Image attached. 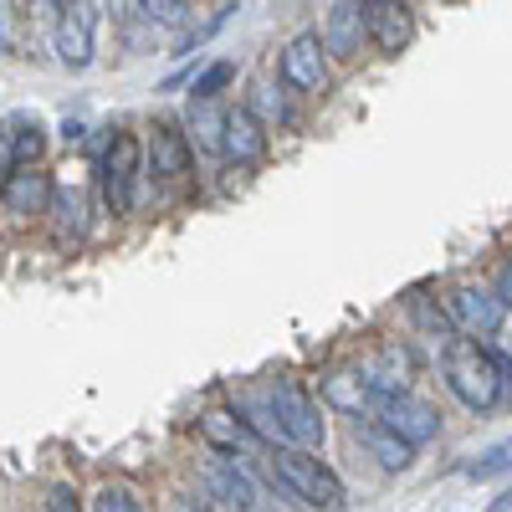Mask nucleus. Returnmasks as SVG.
<instances>
[{"instance_id":"1","label":"nucleus","mask_w":512,"mask_h":512,"mask_svg":"<svg viewBox=\"0 0 512 512\" xmlns=\"http://www.w3.org/2000/svg\"><path fill=\"white\" fill-rule=\"evenodd\" d=\"M441 369H446L451 395H456L466 410H492V405L502 400L507 364H502L487 344H472V338H451L446 354H441Z\"/></svg>"},{"instance_id":"2","label":"nucleus","mask_w":512,"mask_h":512,"mask_svg":"<svg viewBox=\"0 0 512 512\" xmlns=\"http://www.w3.org/2000/svg\"><path fill=\"white\" fill-rule=\"evenodd\" d=\"M272 482L303 507V512H333L344 507V482L328 461H318V451H297V446H277L272 451Z\"/></svg>"},{"instance_id":"3","label":"nucleus","mask_w":512,"mask_h":512,"mask_svg":"<svg viewBox=\"0 0 512 512\" xmlns=\"http://www.w3.org/2000/svg\"><path fill=\"white\" fill-rule=\"evenodd\" d=\"M262 395L272 405L282 446H297V451H318L323 446V410H318V400L303 390V384L297 379H272Z\"/></svg>"},{"instance_id":"4","label":"nucleus","mask_w":512,"mask_h":512,"mask_svg":"<svg viewBox=\"0 0 512 512\" xmlns=\"http://www.w3.org/2000/svg\"><path fill=\"white\" fill-rule=\"evenodd\" d=\"M139 175H144V144L128 134V128H118V134L108 139L103 159H98V185H103V200L113 216H128L139 200Z\"/></svg>"},{"instance_id":"5","label":"nucleus","mask_w":512,"mask_h":512,"mask_svg":"<svg viewBox=\"0 0 512 512\" xmlns=\"http://www.w3.org/2000/svg\"><path fill=\"white\" fill-rule=\"evenodd\" d=\"M369 420H379L384 431H390V436H400L410 451L441 436V410H436L431 400H420L415 390H405V395H379Z\"/></svg>"},{"instance_id":"6","label":"nucleus","mask_w":512,"mask_h":512,"mask_svg":"<svg viewBox=\"0 0 512 512\" xmlns=\"http://www.w3.org/2000/svg\"><path fill=\"white\" fill-rule=\"evenodd\" d=\"M277 72H282L287 88H297V93H323V88H328V57H323V41H318V31L292 36L287 47H282Z\"/></svg>"},{"instance_id":"7","label":"nucleus","mask_w":512,"mask_h":512,"mask_svg":"<svg viewBox=\"0 0 512 512\" xmlns=\"http://www.w3.org/2000/svg\"><path fill=\"white\" fill-rule=\"evenodd\" d=\"M502 323H507V308L492 297V287H456L451 292V328H461L472 344L497 338Z\"/></svg>"},{"instance_id":"8","label":"nucleus","mask_w":512,"mask_h":512,"mask_svg":"<svg viewBox=\"0 0 512 512\" xmlns=\"http://www.w3.org/2000/svg\"><path fill=\"white\" fill-rule=\"evenodd\" d=\"M195 164V149L185 139V128L175 118H159L154 134H149V175L164 180V185H180Z\"/></svg>"},{"instance_id":"9","label":"nucleus","mask_w":512,"mask_h":512,"mask_svg":"<svg viewBox=\"0 0 512 512\" xmlns=\"http://www.w3.org/2000/svg\"><path fill=\"white\" fill-rule=\"evenodd\" d=\"M93 31H98V6H57V57H62V67H72V72L93 67Z\"/></svg>"},{"instance_id":"10","label":"nucleus","mask_w":512,"mask_h":512,"mask_svg":"<svg viewBox=\"0 0 512 512\" xmlns=\"http://www.w3.org/2000/svg\"><path fill=\"white\" fill-rule=\"evenodd\" d=\"M52 175L47 169H6V180H0V200H6L11 216L31 221V216H47V205H52Z\"/></svg>"},{"instance_id":"11","label":"nucleus","mask_w":512,"mask_h":512,"mask_svg":"<svg viewBox=\"0 0 512 512\" xmlns=\"http://www.w3.org/2000/svg\"><path fill=\"white\" fill-rule=\"evenodd\" d=\"M364 384L374 395H405L410 390V379H415V354L405 344H379L364 364H359Z\"/></svg>"},{"instance_id":"12","label":"nucleus","mask_w":512,"mask_h":512,"mask_svg":"<svg viewBox=\"0 0 512 512\" xmlns=\"http://www.w3.org/2000/svg\"><path fill=\"white\" fill-rule=\"evenodd\" d=\"M318 41H323V57H359V47L369 41L364 6H354V0H338V6H328Z\"/></svg>"},{"instance_id":"13","label":"nucleus","mask_w":512,"mask_h":512,"mask_svg":"<svg viewBox=\"0 0 512 512\" xmlns=\"http://www.w3.org/2000/svg\"><path fill=\"white\" fill-rule=\"evenodd\" d=\"M364 26H369L374 47L390 52V57L405 52V41H410V31H415L410 6H395V0H364Z\"/></svg>"},{"instance_id":"14","label":"nucleus","mask_w":512,"mask_h":512,"mask_svg":"<svg viewBox=\"0 0 512 512\" xmlns=\"http://www.w3.org/2000/svg\"><path fill=\"white\" fill-rule=\"evenodd\" d=\"M221 154H231L236 164L267 159V128L256 123L246 108H231V113H226V134H221Z\"/></svg>"},{"instance_id":"15","label":"nucleus","mask_w":512,"mask_h":512,"mask_svg":"<svg viewBox=\"0 0 512 512\" xmlns=\"http://www.w3.org/2000/svg\"><path fill=\"white\" fill-rule=\"evenodd\" d=\"M323 400L333 405V410H344V415H359V420H369L374 415V390L364 384V374L359 369H333L328 379H323Z\"/></svg>"},{"instance_id":"16","label":"nucleus","mask_w":512,"mask_h":512,"mask_svg":"<svg viewBox=\"0 0 512 512\" xmlns=\"http://www.w3.org/2000/svg\"><path fill=\"white\" fill-rule=\"evenodd\" d=\"M200 436L216 446L221 456H241V451H251L256 446V436H251V425L236 415V410H205L200 415Z\"/></svg>"},{"instance_id":"17","label":"nucleus","mask_w":512,"mask_h":512,"mask_svg":"<svg viewBox=\"0 0 512 512\" xmlns=\"http://www.w3.org/2000/svg\"><path fill=\"white\" fill-rule=\"evenodd\" d=\"M205 482H210V492H216V502H226V507H236V512L256 507V482L241 472L231 456H226V461H210Z\"/></svg>"},{"instance_id":"18","label":"nucleus","mask_w":512,"mask_h":512,"mask_svg":"<svg viewBox=\"0 0 512 512\" xmlns=\"http://www.w3.org/2000/svg\"><path fill=\"white\" fill-rule=\"evenodd\" d=\"M359 441H364V451L384 466V472H405V466L415 461V451L400 441V436H390V431H384V425L379 420H359Z\"/></svg>"},{"instance_id":"19","label":"nucleus","mask_w":512,"mask_h":512,"mask_svg":"<svg viewBox=\"0 0 512 512\" xmlns=\"http://www.w3.org/2000/svg\"><path fill=\"white\" fill-rule=\"evenodd\" d=\"M185 128H190V149H200V154H221V134H226V113L216 108V103H190V113H185Z\"/></svg>"},{"instance_id":"20","label":"nucleus","mask_w":512,"mask_h":512,"mask_svg":"<svg viewBox=\"0 0 512 512\" xmlns=\"http://www.w3.org/2000/svg\"><path fill=\"white\" fill-rule=\"evenodd\" d=\"M41 149H47V128L36 118H16L11 123V169H36Z\"/></svg>"},{"instance_id":"21","label":"nucleus","mask_w":512,"mask_h":512,"mask_svg":"<svg viewBox=\"0 0 512 512\" xmlns=\"http://www.w3.org/2000/svg\"><path fill=\"white\" fill-rule=\"evenodd\" d=\"M231 82H236V62H231V57L200 67V72H195V82H190V103H216V98L231 88Z\"/></svg>"},{"instance_id":"22","label":"nucleus","mask_w":512,"mask_h":512,"mask_svg":"<svg viewBox=\"0 0 512 512\" xmlns=\"http://www.w3.org/2000/svg\"><path fill=\"white\" fill-rule=\"evenodd\" d=\"M47 210H57V231L62 236H82V231H88V200H82L77 190H52Z\"/></svg>"},{"instance_id":"23","label":"nucleus","mask_w":512,"mask_h":512,"mask_svg":"<svg viewBox=\"0 0 512 512\" xmlns=\"http://www.w3.org/2000/svg\"><path fill=\"white\" fill-rule=\"evenodd\" d=\"M502 472H512V436L466 461V477H472V482H492V477H502Z\"/></svg>"},{"instance_id":"24","label":"nucleus","mask_w":512,"mask_h":512,"mask_svg":"<svg viewBox=\"0 0 512 512\" xmlns=\"http://www.w3.org/2000/svg\"><path fill=\"white\" fill-rule=\"evenodd\" d=\"M246 113L262 123V128H267V123H292V108H287V98L277 93V82H262V88H256V103H251Z\"/></svg>"},{"instance_id":"25","label":"nucleus","mask_w":512,"mask_h":512,"mask_svg":"<svg viewBox=\"0 0 512 512\" xmlns=\"http://www.w3.org/2000/svg\"><path fill=\"white\" fill-rule=\"evenodd\" d=\"M93 512H144V497L128 482H103L93 492Z\"/></svg>"},{"instance_id":"26","label":"nucleus","mask_w":512,"mask_h":512,"mask_svg":"<svg viewBox=\"0 0 512 512\" xmlns=\"http://www.w3.org/2000/svg\"><path fill=\"white\" fill-rule=\"evenodd\" d=\"M149 26H185L190 21V0H144V6H134Z\"/></svg>"},{"instance_id":"27","label":"nucleus","mask_w":512,"mask_h":512,"mask_svg":"<svg viewBox=\"0 0 512 512\" xmlns=\"http://www.w3.org/2000/svg\"><path fill=\"white\" fill-rule=\"evenodd\" d=\"M415 318H420V328H431V333H441L446 344H451V313H436V308H425V303H415Z\"/></svg>"},{"instance_id":"28","label":"nucleus","mask_w":512,"mask_h":512,"mask_svg":"<svg viewBox=\"0 0 512 512\" xmlns=\"http://www.w3.org/2000/svg\"><path fill=\"white\" fill-rule=\"evenodd\" d=\"M11 47H16V11L0 6V57H11Z\"/></svg>"},{"instance_id":"29","label":"nucleus","mask_w":512,"mask_h":512,"mask_svg":"<svg viewBox=\"0 0 512 512\" xmlns=\"http://www.w3.org/2000/svg\"><path fill=\"white\" fill-rule=\"evenodd\" d=\"M492 297H497V303L512 313V262H502L497 267V282H492Z\"/></svg>"},{"instance_id":"30","label":"nucleus","mask_w":512,"mask_h":512,"mask_svg":"<svg viewBox=\"0 0 512 512\" xmlns=\"http://www.w3.org/2000/svg\"><path fill=\"white\" fill-rule=\"evenodd\" d=\"M52 512H77V492L72 487H52Z\"/></svg>"},{"instance_id":"31","label":"nucleus","mask_w":512,"mask_h":512,"mask_svg":"<svg viewBox=\"0 0 512 512\" xmlns=\"http://www.w3.org/2000/svg\"><path fill=\"white\" fill-rule=\"evenodd\" d=\"M492 512H512V492H502V497H497V507H492Z\"/></svg>"},{"instance_id":"32","label":"nucleus","mask_w":512,"mask_h":512,"mask_svg":"<svg viewBox=\"0 0 512 512\" xmlns=\"http://www.w3.org/2000/svg\"><path fill=\"white\" fill-rule=\"evenodd\" d=\"M0 180H6V159H0Z\"/></svg>"},{"instance_id":"33","label":"nucleus","mask_w":512,"mask_h":512,"mask_svg":"<svg viewBox=\"0 0 512 512\" xmlns=\"http://www.w3.org/2000/svg\"><path fill=\"white\" fill-rule=\"evenodd\" d=\"M200 512H210V507H200Z\"/></svg>"},{"instance_id":"34","label":"nucleus","mask_w":512,"mask_h":512,"mask_svg":"<svg viewBox=\"0 0 512 512\" xmlns=\"http://www.w3.org/2000/svg\"><path fill=\"white\" fill-rule=\"evenodd\" d=\"M507 349H512V344H507Z\"/></svg>"}]
</instances>
